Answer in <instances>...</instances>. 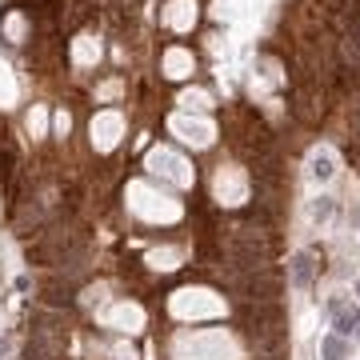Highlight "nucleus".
I'll return each mask as SVG.
<instances>
[{
  "label": "nucleus",
  "instance_id": "nucleus-4",
  "mask_svg": "<svg viewBox=\"0 0 360 360\" xmlns=\"http://www.w3.org/2000/svg\"><path fill=\"white\" fill-rule=\"evenodd\" d=\"M333 212H336V196H316V200L309 205V220H312V224L333 220Z\"/></svg>",
  "mask_w": 360,
  "mask_h": 360
},
{
  "label": "nucleus",
  "instance_id": "nucleus-7",
  "mask_svg": "<svg viewBox=\"0 0 360 360\" xmlns=\"http://www.w3.org/2000/svg\"><path fill=\"white\" fill-rule=\"evenodd\" d=\"M356 296H360V281H356Z\"/></svg>",
  "mask_w": 360,
  "mask_h": 360
},
{
  "label": "nucleus",
  "instance_id": "nucleus-3",
  "mask_svg": "<svg viewBox=\"0 0 360 360\" xmlns=\"http://www.w3.org/2000/svg\"><path fill=\"white\" fill-rule=\"evenodd\" d=\"M321 360H352V340H345V336H336V333H324Z\"/></svg>",
  "mask_w": 360,
  "mask_h": 360
},
{
  "label": "nucleus",
  "instance_id": "nucleus-5",
  "mask_svg": "<svg viewBox=\"0 0 360 360\" xmlns=\"http://www.w3.org/2000/svg\"><path fill=\"white\" fill-rule=\"evenodd\" d=\"M333 172H336L333 153H316V156H312V176H316V180H328Z\"/></svg>",
  "mask_w": 360,
  "mask_h": 360
},
{
  "label": "nucleus",
  "instance_id": "nucleus-2",
  "mask_svg": "<svg viewBox=\"0 0 360 360\" xmlns=\"http://www.w3.org/2000/svg\"><path fill=\"white\" fill-rule=\"evenodd\" d=\"M321 257L312 252V248H300V252H292V260H288V284L292 288H312L316 284V276H321Z\"/></svg>",
  "mask_w": 360,
  "mask_h": 360
},
{
  "label": "nucleus",
  "instance_id": "nucleus-1",
  "mask_svg": "<svg viewBox=\"0 0 360 360\" xmlns=\"http://www.w3.org/2000/svg\"><path fill=\"white\" fill-rule=\"evenodd\" d=\"M324 312H328L336 336H345V340L360 336V304H352L348 296H328L324 300Z\"/></svg>",
  "mask_w": 360,
  "mask_h": 360
},
{
  "label": "nucleus",
  "instance_id": "nucleus-6",
  "mask_svg": "<svg viewBox=\"0 0 360 360\" xmlns=\"http://www.w3.org/2000/svg\"><path fill=\"white\" fill-rule=\"evenodd\" d=\"M348 220H352V229H360V205L352 208V217H348Z\"/></svg>",
  "mask_w": 360,
  "mask_h": 360
}]
</instances>
